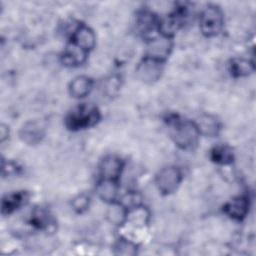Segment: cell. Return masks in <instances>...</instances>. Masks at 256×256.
Listing matches in <instances>:
<instances>
[{"label":"cell","instance_id":"1","mask_svg":"<svg viewBox=\"0 0 256 256\" xmlns=\"http://www.w3.org/2000/svg\"><path fill=\"white\" fill-rule=\"evenodd\" d=\"M170 134L175 144L182 149L193 148L201 134L195 122L184 120L178 116H171L168 119Z\"/></svg>","mask_w":256,"mask_h":256},{"label":"cell","instance_id":"2","mask_svg":"<svg viewBox=\"0 0 256 256\" xmlns=\"http://www.w3.org/2000/svg\"><path fill=\"white\" fill-rule=\"evenodd\" d=\"M100 120L98 108L92 104L82 103L74 107L65 118V125L68 129L77 131L92 127Z\"/></svg>","mask_w":256,"mask_h":256},{"label":"cell","instance_id":"3","mask_svg":"<svg viewBox=\"0 0 256 256\" xmlns=\"http://www.w3.org/2000/svg\"><path fill=\"white\" fill-rule=\"evenodd\" d=\"M199 27L206 37L218 35L223 27V14L219 7L216 5L206 6L200 15Z\"/></svg>","mask_w":256,"mask_h":256},{"label":"cell","instance_id":"4","mask_svg":"<svg viewBox=\"0 0 256 256\" xmlns=\"http://www.w3.org/2000/svg\"><path fill=\"white\" fill-rule=\"evenodd\" d=\"M182 180L181 171L175 166H169L161 169L156 176L155 182L158 190L162 194L173 193Z\"/></svg>","mask_w":256,"mask_h":256},{"label":"cell","instance_id":"5","mask_svg":"<svg viewBox=\"0 0 256 256\" xmlns=\"http://www.w3.org/2000/svg\"><path fill=\"white\" fill-rule=\"evenodd\" d=\"M163 63L162 61L145 56L142 62L137 66L136 72L138 77L144 82H154L158 80L161 76Z\"/></svg>","mask_w":256,"mask_h":256},{"label":"cell","instance_id":"6","mask_svg":"<svg viewBox=\"0 0 256 256\" xmlns=\"http://www.w3.org/2000/svg\"><path fill=\"white\" fill-rule=\"evenodd\" d=\"M70 42L89 52L95 45V34L85 24H77L70 33Z\"/></svg>","mask_w":256,"mask_h":256},{"label":"cell","instance_id":"7","mask_svg":"<svg viewBox=\"0 0 256 256\" xmlns=\"http://www.w3.org/2000/svg\"><path fill=\"white\" fill-rule=\"evenodd\" d=\"M149 40L150 41L147 45L146 57H150L164 62L170 54V50L172 47L170 38L161 36L159 38H152Z\"/></svg>","mask_w":256,"mask_h":256},{"label":"cell","instance_id":"8","mask_svg":"<svg viewBox=\"0 0 256 256\" xmlns=\"http://www.w3.org/2000/svg\"><path fill=\"white\" fill-rule=\"evenodd\" d=\"M123 169L122 160L116 156H107L105 157L100 166H99V174L102 180H110L116 181L121 175Z\"/></svg>","mask_w":256,"mask_h":256},{"label":"cell","instance_id":"9","mask_svg":"<svg viewBox=\"0 0 256 256\" xmlns=\"http://www.w3.org/2000/svg\"><path fill=\"white\" fill-rule=\"evenodd\" d=\"M87 55L88 51L73 42H69L62 53L61 60L64 65L75 67L84 63L87 59Z\"/></svg>","mask_w":256,"mask_h":256},{"label":"cell","instance_id":"10","mask_svg":"<svg viewBox=\"0 0 256 256\" xmlns=\"http://www.w3.org/2000/svg\"><path fill=\"white\" fill-rule=\"evenodd\" d=\"M249 201L246 196H237L227 202L224 207V213L234 220H242L248 213Z\"/></svg>","mask_w":256,"mask_h":256},{"label":"cell","instance_id":"11","mask_svg":"<svg viewBox=\"0 0 256 256\" xmlns=\"http://www.w3.org/2000/svg\"><path fill=\"white\" fill-rule=\"evenodd\" d=\"M28 199V195L25 191L13 192L3 197L1 203V212L3 215H8L24 205Z\"/></svg>","mask_w":256,"mask_h":256},{"label":"cell","instance_id":"12","mask_svg":"<svg viewBox=\"0 0 256 256\" xmlns=\"http://www.w3.org/2000/svg\"><path fill=\"white\" fill-rule=\"evenodd\" d=\"M159 19L149 11H141L136 18V26L138 31L143 35H148L158 27Z\"/></svg>","mask_w":256,"mask_h":256},{"label":"cell","instance_id":"13","mask_svg":"<svg viewBox=\"0 0 256 256\" xmlns=\"http://www.w3.org/2000/svg\"><path fill=\"white\" fill-rule=\"evenodd\" d=\"M92 84V80L89 77L77 76L71 81L69 85L70 95L74 98H83L90 93Z\"/></svg>","mask_w":256,"mask_h":256},{"label":"cell","instance_id":"14","mask_svg":"<svg viewBox=\"0 0 256 256\" xmlns=\"http://www.w3.org/2000/svg\"><path fill=\"white\" fill-rule=\"evenodd\" d=\"M21 138L27 143H37L44 135L43 127L38 122H30L23 126L21 130Z\"/></svg>","mask_w":256,"mask_h":256},{"label":"cell","instance_id":"15","mask_svg":"<svg viewBox=\"0 0 256 256\" xmlns=\"http://www.w3.org/2000/svg\"><path fill=\"white\" fill-rule=\"evenodd\" d=\"M97 193L101 199L107 202H114L117 196V182L100 180L97 185Z\"/></svg>","mask_w":256,"mask_h":256},{"label":"cell","instance_id":"16","mask_svg":"<svg viewBox=\"0 0 256 256\" xmlns=\"http://www.w3.org/2000/svg\"><path fill=\"white\" fill-rule=\"evenodd\" d=\"M253 69L254 67L252 62L243 58L232 59L229 64V71L234 77L247 76L253 71Z\"/></svg>","mask_w":256,"mask_h":256},{"label":"cell","instance_id":"17","mask_svg":"<svg viewBox=\"0 0 256 256\" xmlns=\"http://www.w3.org/2000/svg\"><path fill=\"white\" fill-rule=\"evenodd\" d=\"M211 159L222 165L230 164L233 161V152L226 145H217L210 151Z\"/></svg>","mask_w":256,"mask_h":256},{"label":"cell","instance_id":"18","mask_svg":"<svg viewBox=\"0 0 256 256\" xmlns=\"http://www.w3.org/2000/svg\"><path fill=\"white\" fill-rule=\"evenodd\" d=\"M200 133L203 132L208 135H215L218 132L219 129V124L217 120L209 115L204 116L201 118L199 123L197 124Z\"/></svg>","mask_w":256,"mask_h":256},{"label":"cell","instance_id":"19","mask_svg":"<svg viewBox=\"0 0 256 256\" xmlns=\"http://www.w3.org/2000/svg\"><path fill=\"white\" fill-rule=\"evenodd\" d=\"M72 205L75 210L81 213L84 210H86L89 206V197H87L86 195H79L76 198H74Z\"/></svg>","mask_w":256,"mask_h":256}]
</instances>
